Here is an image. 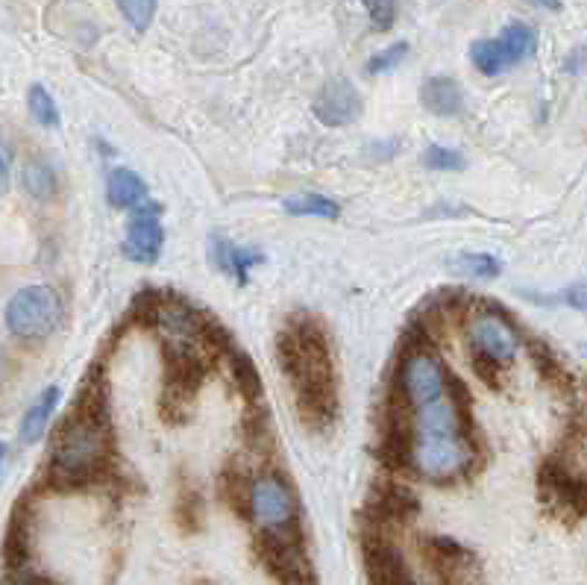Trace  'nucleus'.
Listing matches in <instances>:
<instances>
[{
	"instance_id": "obj_1",
	"label": "nucleus",
	"mask_w": 587,
	"mask_h": 585,
	"mask_svg": "<svg viewBox=\"0 0 587 585\" xmlns=\"http://www.w3.org/2000/svg\"><path fill=\"white\" fill-rule=\"evenodd\" d=\"M277 354L282 371L291 377L300 418L311 429H327L335 420V413H338L327 333L320 330L315 321L300 318L288 330L279 333Z\"/></svg>"
},
{
	"instance_id": "obj_2",
	"label": "nucleus",
	"mask_w": 587,
	"mask_h": 585,
	"mask_svg": "<svg viewBox=\"0 0 587 585\" xmlns=\"http://www.w3.org/2000/svg\"><path fill=\"white\" fill-rule=\"evenodd\" d=\"M107 456L109 429L103 424L100 406L80 404L57 438L53 459H50V479L66 488L80 486L103 468Z\"/></svg>"
},
{
	"instance_id": "obj_3",
	"label": "nucleus",
	"mask_w": 587,
	"mask_h": 585,
	"mask_svg": "<svg viewBox=\"0 0 587 585\" xmlns=\"http://www.w3.org/2000/svg\"><path fill=\"white\" fill-rule=\"evenodd\" d=\"M62 321V304L50 286H24L9 297L7 327L18 338H44Z\"/></svg>"
},
{
	"instance_id": "obj_4",
	"label": "nucleus",
	"mask_w": 587,
	"mask_h": 585,
	"mask_svg": "<svg viewBox=\"0 0 587 585\" xmlns=\"http://www.w3.org/2000/svg\"><path fill=\"white\" fill-rule=\"evenodd\" d=\"M474 445L470 438H444V436H415L411 447V465L432 483H449L474 468Z\"/></svg>"
},
{
	"instance_id": "obj_5",
	"label": "nucleus",
	"mask_w": 587,
	"mask_h": 585,
	"mask_svg": "<svg viewBox=\"0 0 587 585\" xmlns=\"http://www.w3.org/2000/svg\"><path fill=\"white\" fill-rule=\"evenodd\" d=\"M259 556L265 568L282 585H315L306 553H302L297 524L277 533H261Z\"/></svg>"
},
{
	"instance_id": "obj_6",
	"label": "nucleus",
	"mask_w": 587,
	"mask_h": 585,
	"mask_svg": "<svg viewBox=\"0 0 587 585\" xmlns=\"http://www.w3.org/2000/svg\"><path fill=\"white\" fill-rule=\"evenodd\" d=\"M250 515L261 533H277L297 524V500L279 477H259L250 492Z\"/></svg>"
},
{
	"instance_id": "obj_7",
	"label": "nucleus",
	"mask_w": 587,
	"mask_h": 585,
	"mask_svg": "<svg viewBox=\"0 0 587 585\" xmlns=\"http://www.w3.org/2000/svg\"><path fill=\"white\" fill-rule=\"evenodd\" d=\"M397 386L402 388L408 406L424 409V406H429L447 391V379H444L440 363L429 350H411V354L402 359L400 383H397Z\"/></svg>"
},
{
	"instance_id": "obj_8",
	"label": "nucleus",
	"mask_w": 587,
	"mask_h": 585,
	"mask_svg": "<svg viewBox=\"0 0 587 585\" xmlns=\"http://www.w3.org/2000/svg\"><path fill=\"white\" fill-rule=\"evenodd\" d=\"M162 209L156 204H147L132 212L127 224V239H123V256L132 262L153 265L162 254Z\"/></svg>"
},
{
	"instance_id": "obj_9",
	"label": "nucleus",
	"mask_w": 587,
	"mask_h": 585,
	"mask_svg": "<svg viewBox=\"0 0 587 585\" xmlns=\"http://www.w3.org/2000/svg\"><path fill=\"white\" fill-rule=\"evenodd\" d=\"M311 109H315L320 125L347 127L352 125V121H359L365 103H361L359 89H356L347 77H332V80H327L324 89L318 91V98H315Z\"/></svg>"
},
{
	"instance_id": "obj_10",
	"label": "nucleus",
	"mask_w": 587,
	"mask_h": 585,
	"mask_svg": "<svg viewBox=\"0 0 587 585\" xmlns=\"http://www.w3.org/2000/svg\"><path fill=\"white\" fill-rule=\"evenodd\" d=\"M470 345H474L476 356H485L494 363H508L517 354V333L503 315L481 313L470 324Z\"/></svg>"
},
{
	"instance_id": "obj_11",
	"label": "nucleus",
	"mask_w": 587,
	"mask_h": 585,
	"mask_svg": "<svg viewBox=\"0 0 587 585\" xmlns=\"http://www.w3.org/2000/svg\"><path fill=\"white\" fill-rule=\"evenodd\" d=\"M365 571L370 585H415L400 551L382 536L365 538Z\"/></svg>"
},
{
	"instance_id": "obj_12",
	"label": "nucleus",
	"mask_w": 587,
	"mask_h": 585,
	"mask_svg": "<svg viewBox=\"0 0 587 585\" xmlns=\"http://www.w3.org/2000/svg\"><path fill=\"white\" fill-rule=\"evenodd\" d=\"M424 556L429 562V568L447 583H458L465 579L467 565H470V553L461 544L449 542V538H426Z\"/></svg>"
},
{
	"instance_id": "obj_13",
	"label": "nucleus",
	"mask_w": 587,
	"mask_h": 585,
	"mask_svg": "<svg viewBox=\"0 0 587 585\" xmlns=\"http://www.w3.org/2000/svg\"><path fill=\"white\" fill-rule=\"evenodd\" d=\"M370 509H374L376 524H408L417 515V497L402 486L376 488V495L370 497Z\"/></svg>"
},
{
	"instance_id": "obj_14",
	"label": "nucleus",
	"mask_w": 587,
	"mask_h": 585,
	"mask_svg": "<svg viewBox=\"0 0 587 585\" xmlns=\"http://www.w3.org/2000/svg\"><path fill=\"white\" fill-rule=\"evenodd\" d=\"M209 254H212V262L218 265L220 271L227 274V277H232L238 286H247V271L261 259L256 250L238 248L236 241H229L227 236H220V232H215L212 239H209Z\"/></svg>"
},
{
	"instance_id": "obj_15",
	"label": "nucleus",
	"mask_w": 587,
	"mask_h": 585,
	"mask_svg": "<svg viewBox=\"0 0 587 585\" xmlns=\"http://www.w3.org/2000/svg\"><path fill=\"white\" fill-rule=\"evenodd\" d=\"M420 103H424L432 116L452 118L465 107V95H461V86H458L452 77L438 75L429 77V80L420 86Z\"/></svg>"
},
{
	"instance_id": "obj_16",
	"label": "nucleus",
	"mask_w": 587,
	"mask_h": 585,
	"mask_svg": "<svg viewBox=\"0 0 587 585\" xmlns=\"http://www.w3.org/2000/svg\"><path fill=\"white\" fill-rule=\"evenodd\" d=\"M107 191L115 209H139L147 200V182L132 168H112Z\"/></svg>"
},
{
	"instance_id": "obj_17",
	"label": "nucleus",
	"mask_w": 587,
	"mask_h": 585,
	"mask_svg": "<svg viewBox=\"0 0 587 585\" xmlns=\"http://www.w3.org/2000/svg\"><path fill=\"white\" fill-rule=\"evenodd\" d=\"M57 404H59L57 386H48L39 397H36V404L27 409L24 420H21V429H18V438H21L24 445H36V442L44 436V429H48L50 415H53Z\"/></svg>"
},
{
	"instance_id": "obj_18",
	"label": "nucleus",
	"mask_w": 587,
	"mask_h": 585,
	"mask_svg": "<svg viewBox=\"0 0 587 585\" xmlns=\"http://www.w3.org/2000/svg\"><path fill=\"white\" fill-rule=\"evenodd\" d=\"M499 44L506 50L508 66H520V62H529L538 53V33L529 24L514 21L499 33Z\"/></svg>"
},
{
	"instance_id": "obj_19",
	"label": "nucleus",
	"mask_w": 587,
	"mask_h": 585,
	"mask_svg": "<svg viewBox=\"0 0 587 585\" xmlns=\"http://www.w3.org/2000/svg\"><path fill=\"white\" fill-rule=\"evenodd\" d=\"M447 268L461 280H497L499 271H503L497 256L490 254H461L456 259H449Z\"/></svg>"
},
{
	"instance_id": "obj_20",
	"label": "nucleus",
	"mask_w": 587,
	"mask_h": 585,
	"mask_svg": "<svg viewBox=\"0 0 587 585\" xmlns=\"http://www.w3.org/2000/svg\"><path fill=\"white\" fill-rule=\"evenodd\" d=\"M229 374H232V383H236L238 395L256 404L261 397V377L256 371L253 359L241 350H229Z\"/></svg>"
},
{
	"instance_id": "obj_21",
	"label": "nucleus",
	"mask_w": 587,
	"mask_h": 585,
	"mask_svg": "<svg viewBox=\"0 0 587 585\" xmlns=\"http://www.w3.org/2000/svg\"><path fill=\"white\" fill-rule=\"evenodd\" d=\"M286 212L294 215V218H329L335 221L341 215V207L335 200L324 198L318 191H306V195H294V198L286 200Z\"/></svg>"
},
{
	"instance_id": "obj_22",
	"label": "nucleus",
	"mask_w": 587,
	"mask_h": 585,
	"mask_svg": "<svg viewBox=\"0 0 587 585\" xmlns=\"http://www.w3.org/2000/svg\"><path fill=\"white\" fill-rule=\"evenodd\" d=\"M470 59H474V66L479 68L485 77H497L503 75L506 68H511L499 39H479V42L470 44Z\"/></svg>"
},
{
	"instance_id": "obj_23",
	"label": "nucleus",
	"mask_w": 587,
	"mask_h": 585,
	"mask_svg": "<svg viewBox=\"0 0 587 585\" xmlns=\"http://www.w3.org/2000/svg\"><path fill=\"white\" fill-rule=\"evenodd\" d=\"M24 189L30 198L36 200H50L53 198V191H57V173L48 162H41V159H30L24 166Z\"/></svg>"
},
{
	"instance_id": "obj_24",
	"label": "nucleus",
	"mask_w": 587,
	"mask_h": 585,
	"mask_svg": "<svg viewBox=\"0 0 587 585\" xmlns=\"http://www.w3.org/2000/svg\"><path fill=\"white\" fill-rule=\"evenodd\" d=\"M27 107H30V116H33L41 127H59L57 100H53V95H50L44 86H30V91H27Z\"/></svg>"
},
{
	"instance_id": "obj_25",
	"label": "nucleus",
	"mask_w": 587,
	"mask_h": 585,
	"mask_svg": "<svg viewBox=\"0 0 587 585\" xmlns=\"http://www.w3.org/2000/svg\"><path fill=\"white\" fill-rule=\"evenodd\" d=\"M115 3H118V9L136 33H145L147 27L153 24L156 9H159V0H115Z\"/></svg>"
},
{
	"instance_id": "obj_26",
	"label": "nucleus",
	"mask_w": 587,
	"mask_h": 585,
	"mask_svg": "<svg viewBox=\"0 0 587 585\" xmlns=\"http://www.w3.org/2000/svg\"><path fill=\"white\" fill-rule=\"evenodd\" d=\"M526 297L535 300V304H544V306L564 304L570 306V309H576V313H587V280L573 282V286H567V289L558 291V295H531V291H526Z\"/></svg>"
},
{
	"instance_id": "obj_27",
	"label": "nucleus",
	"mask_w": 587,
	"mask_h": 585,
	"mask_svg": "<svg viewBox=\"0 0 587 585\" xmlns=\"http://www.w3.org/2000/svg\"><path fill=\"white\" fill-rule=\"evenodd\" d=\"M424 166L429 171H461L465 168V157L452 148H444V145H429L424 150Z\"/></svg>"
},
{
	"instance_id": "obj_28",
	"label": "nucleus",
	"mask_w": 587,
	"mask_h": 585,
	"mask_svg": "<svg viewBox=\"0 0 587 585\" xmlns=\"http://www.w3.org/2000/svg\"><path fill=\"white\" fill-rule=\"evenodd\" d=\"M408 57V42H397L367 59V75H388Z\"/></svg>"
},
{
	"instance_id": "obj_29",
	"label": "nucleus",
	"mask_w": 587,
	"mask_h": 585,
	"mask_svg": "<svg viewBox=\"0 0 587 585\" xmlns=\"http://www.w3.org/2000/svg\"><path fill=\"white\" fill-rule=\"evenodd\" d=\"M370 16V24L376 30H391L394 21H397V0H361Z\"/></svg>"
},
{
	"instance_id": "obj_30",
	"label": "nucleus",
	"mask_w": 587,
	"mask_h": 585,
	"mask_svg": "<svg viewBox=\"0 0 587 585\" xmlns=\"http://www.w3.org/2000/svg\"><path fill=\"white\" fill-rule=\"evenodd\" d=\"M474 368H476V374H479V377L485 379V383H490V386H497L499 374H497V363H494V359H485V356H476V359H474Z\"/></svg>"
},
{
	"instance_id": "obj_31",
	"label": "nucleus",
	"mask_w": 587,
	"mask_h": 585,
	"mask_svg": "<svg viewBox=\"0 0 587 585\" xmlns=\"http://www.w3.org/2000/svg\"><path fill=\"white\" fill-rule=\"evenodd\" d=\"M529 3H538V7H544V9H561V0H529Z\"/></svg>"
},
{
	"instance_id": "obj_32",
	"label": "nucleus",
	"mask_w": 587,
	"mask_h": 585,
	"mask_svg": "<svg viewBox=\"0 0 587 585\" xmlns=\"http://www.w3.org/2000/svg\"><path fill=\"white\" fill-rule=\"evenodd\" d=\"M9 180V145H3V182Z\"/></svg>"
},
{
	"instance_id": "obj_33",
	"label": "nucleus",
	"mask_w": 587,
	"mask_h": 585,
	"mask_svg": "<svg viewBox=\"0 0 587 585\" xmlns=\"http://www.w3.org/2000/svg\"><path fill=\"white\" fill-rule=\"evenodd\" d=\"M581 354H585V356H587V345H581Z\"/></svg>"
}]
</instances>
